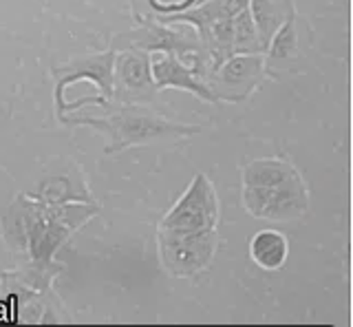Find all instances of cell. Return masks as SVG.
Wrapping results in <instances>:
<instances>
[{"label":"cell","instance_id":"15","mask_svg":"<svg viewBox=\"0 0 353 327\" xmlns=\"http://www.w3.org/2000/svg\"><path fill=\"white\" fill-rule=\"evenodd\" d=\"M232 45H234V53H263L265 51L248 7L243 9V12H239L234 20H232Z\"/></svg>","mask_w":353,"mask_h":327},{"label":"cell","instance_id":"7","mask_svg":"<svg viewBox=\"0 0 353 327\" xmlns=\"http://www.w3.org/2000/svg\"><path fill=\"white\" fill-rule=\"evenodd\" d=\"M265 80L268 75H265L263 53H234L208 75L205 84L216 104H241L248 102Z\"/></svg>","mask_w":353,"mask_h":327},{"label":"cell","instance_id":"10","mask_svg":"<svg viewBox=\"0 0 353 327\" xmlns=\"http://www.w3.org/2000/svg\"><path fill=\"white\" fill-rule=\"evenodd\" d=\"M113 62H115V51L108 47L106 51L88 53V56H80L62 64V67H55L53 78H55V108H58V115H62L66 108L64 102L66 89L77 82H91L97 89V95L110 102V97H113Z\"/></svg>","mask_w":353,"mask_h":327},{"label":"cell","instance_id":"9","mask_svg":"<svg viewBox=\"0 0 353 327\" xmlns=\"http://www.w3.org/2000/svg\"><path fill=\"white\" fill-rule=\"evenodd\" d=\"M157 84L152 78L150 53L141 49L115 51L113 97L115 104H148L157 100Z\"/></svg>","mask_w":353,"mask_h":327},{"label":"cell","instance_id":"14","mask_svg":"<svg viewBox=\"0 0 353 327\" xmlns=\"http://www.w3.org/2000/svg\"><path fill=\"white\" fill-rule=\"evenodd\" d=\"M201 3L205 0H130V12L137 23H146V20H161L174 14H183Z\"/></svg>","mask_w":353,"mask_h":327},{"label":"cell","instance_id":"13","mask_svg":"<svg viewBox=\"0 0 353 327\" xmlns=\"http://www.w3.org/2000/svg\"><path fill=\"white\" fill-rule=\"evenodd\" d=\"M250 257L263 270H281L290 257V241L279 230H261L250 241Z\"/></svg>","mask_w":353,"mask_h":327},{"label":"cell","instance_id":"12","mask_svg":"<svg viewBox=\"0 0 353 327\" xmlns=\"http://www.w3.org/2000/svg\"><path fill=\"white\" fill-rule=\"evenodd\" d=\"M248 9L265 49L285 20H290L296 14V3L294 0H250Z\"/></svg>","mask_w":353,"mask_h":327},{"label":"cell","instance_id":"8","mask_svg":"<svg viewBox=\"0 0 353 327\" xmlns=\"http://www.w3.org/2000/svg\"><path fill=\"white\" fill-rule=\"evenodd\" d=\"M309 51H312V29L301 16L294 14L281 25L263 51L265 75L270 80H279L287 73H296L305 67Z\"/></svg>","mask_w":353,"mask_h":327},{"label":"cell","instance_id":"3","mask_svg":"<svg viewBox=\"0 0 353 327\" xmlns=\"http://www.w3.org/2000/svg\"><path fill=\"white\" fill-rule=\"evenodd\" d=\"M110 49H141L146 53H172L181 62H185L199 78L208 80L210 60L201 47L199 34L183 23H159V20H146L137 23L135 29L121 31L110 40Z\"/></svg>","mask_w":353,"mask_h":327},{"label":"cell","instance_id":"11","mask_svg":"<svg viewBox=\"0 0 353 327\" xmlns=\"http://www.w3.org/2000/svg\"><path fill=\"white\" fill-rule=\"evenodd\" d=\"M150 67H152V78H154V84H157V91L176 89V91L196 95L201 102L216 104L205 80L199 78L185 62H181L176 56H172V53H150Z\"/></svg>","mask_w":353,"mask_h":327},{"label":"cell","instance_id":"5","mask_svg":"<svg viewBox=\"0 0 353 327\" xmlns=\"http://www.w3.org/2000/svg\"><path fill=\"white\" fill-rule=\"evenodd\" d=\"M245 210L265 221H296L309 208V192L303 175L268 184V186H243Z\"/></svg>","mask_w":353,"mask_h":327},{"label":"cell","instance_id":"6","mask_svg":"<svg viewBox=\"0 0 353 327\" xmlns=\"http://www.w3.org/2000/svg\"><path fill=\"white\" fill-rule=\"evenodd\" d=\"M219 224V197L214 184L208 179L205 172H196L190 186L172 208L161 217V230H181V232H196V230H212Z\"/></svg>","mask_w":353,"mask_h":327},{"label":"cell","instance_id":"4","mask_svg":"<svg viewBox=\"0 0 353 327\" xmlns=\"http://www.w3.org/2000/svg\"><path fill=\"white\" fill-rule=\"evenodd\" d=\"M216 228L196 232L161 230V228L157 230V250L161 268L176 279H190L210 268L216 255Z\"/></svg>","mask_w":353,"mask_h":327},{"label":"cell","instance_id":"1","mask_svg":"<svg viewBox=\"0 0 353 327\" xmlns=\"http://www.w3.org/2000/svg\"><path fill=\"white\" fill-rule=\"evenodd\" d=\"M104 115L64 111L58 115L64 124L71 126H88L108 137V146L104 148L106 155H115L126 148L150 146V144H168V141L185 139L203 133L205 126L174 122L154 111L148 104H115L108 102L102 106Z\"/></svg>","mask_w":353,"mask_h":327},{"label":"cell","instance_id":"2","mask_svg":"<svg viewBox=\"0 0 353 327\" xmlns=\"http://www.w3.org/2000/svg\"><path fill=\"white\" fill-rule=\"evenodd\" d=\"M99 212L95 201L47 204L33 201L25 208V239L31 257L38 264H51L53 255L69 237Z\"/></svg>","mask_w":353,"mask_h":327}]
</instances>
